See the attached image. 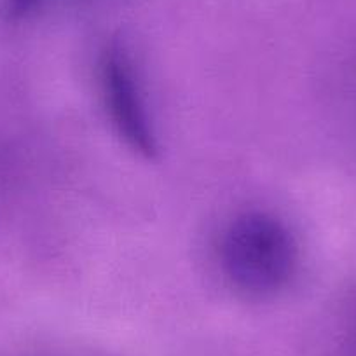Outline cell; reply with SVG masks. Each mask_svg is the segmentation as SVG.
Returning a JSON list of instances; mask_svg holds the SVG:
<instances>
[{"mask_svg":"<svg viewBox=\"0 0 356 356\" xmlns=\"http://www.w3.org/2000/svg\"><path fill=\"white\" fill-rule=\"evenodd\" d=\"M215 257L229 289L253 300L285 293L300 269L296 232L285 218L262 208L241 210L222 224Z\"/></svg>","mask_w":356,"mask_h":356,"instance_id":"cell-1","label":"cell"},{"mask_svg":"<svg viewBox=\"0 0 356 356\" xmlns=\"http://www.w3.org/2000/svg\"><path fill=\"white\" fill-rule=\"evenodd\" d=\"M42 0H8V11L15 18L26 16L30 11L37 8Z\"/></svg>","mask_w":356,"mask_h":356,"instance_id":"cell-3","label":"cell"},{"mask_svg":"<svg viewBox=\"0 0 356 356\" xmlns=\"http://www.w3.org/2000/svg\"><path fill=\"white\" fill-rule=\"evenodd\" d=\"M97 81L102 107L114 135L135 156L154 159L159 154V133L142 70L124 42L111 40L102 47Z\"/></svg>","mask_w":356,"mask_h":356,"instance_id":"cell-2","label":"cell"}]
</instances>
